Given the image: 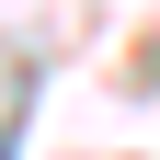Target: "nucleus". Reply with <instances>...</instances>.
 Here are the masks:
<instances>
[{
  "label": "nucleus",
  "mask_w": 160,
  "mask_h": 160,
  "mask_svg": "<svg viewBox=\"0 0 160 160\" xmlns=\"http://www.w3.org/2000/svg\"><path fill=\"white\" fill-rule=\"evenodd\" d=\"M0 160H23V114H0Z\"/></svg>",
  "instance_id": "f257e3e1"
}]
</instances>
